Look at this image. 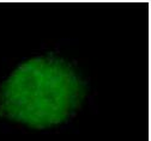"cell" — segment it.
Masks as SVG:
<instances>
[{
    "instance_id": "1",
    "label": "cell",
    "mask_w": 151,
    "mask_h": 141,
    "mask_svg": "<svg viewBox=\"0 0 151 141\" xmlns=\"http://www.w3.org/2000/svg\"><path fill=\"white\" fill-rule=\"evenodd\" d=\"M84 83L67 62L34 57L18 66L0 90V111L34 128L66 121L81 105Z\"/></svg>"
}]
</instances>
